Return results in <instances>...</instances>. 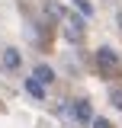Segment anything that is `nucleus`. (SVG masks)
Instances as JSON below:
<instances>
[{
    "mask_svg": "<svg viewBox=\"0 0 122 128\" xmlns=\"http://www.w3.org/2000/svg\"><path fill=\"white\" fill-rule=\"evenodd\" d=\"M96 64H100L106 74H116V70H119V54H116L112 48H100V51H96Z\"/></svg>",
    "mask_w": 122,
    "mask_h": 128,
    "instance_id": "1",
    "label": "nucleus"
},
{
    "mask_svg": "<svg viewBox=\"0 0 122 128\" xmlns=\"http://www.w3.org/2000/svg\"><path fill=\"white\" fill-rule=\"evenodd\" d=\"M74 118L80 122V125H90V122H93V109H90L87 99H77V102H74Z\"/></svg>",
    "mask_w": 122,
    "mask_h": 128,
    "instance_id": "2",
    "label": "nucleus"
},
{
    "mask_svg": "<svg viewBox=\"0 0 122 128\" xmlns=\"http://www.w3.org/2000/svg\"><path fill=\"white\" fill-rule=\"evenodd\" d=\"M64 35H68L71 42H77V38L84 35V22H80L77 16H71V19H68V26H64Z\"/></svg>",
    "mask_w": 122,
    "mask_h": 128,
    "instance_id": "3",
    "label": "nucleus"
},
{
    "mask_svg": "<svg viewBox=\"0 0 122 128\" xmlns=\"http://www.w3.org/2000/svg\"><path fill=\"white\" fill-rule=\"evenodd\" d=\"M3 67L7 70H16L19 67V51L16 48H3Z\"/></svg>",
    "mask_w": 122,
    "mask_h": 128,
    "instance_id": "4",
    "label": "nucleus"
},
{
    "mask_svg": "<svg viewBox=\"0 0 122 128\" xmlns=\"http://www.w3.org/2000/svg\"><path fill=\"white\" fill-rule=\"evenodd\" d=\"M35 80H39V83H51V80H55V70L42 64V67H35Z\"/></svg>",
    "mask_w": 122,
    "mask_h": 128,
    "instance_id": "5",
    "label": "nucleus"
},
{
    "mask_svg": "<svg viewBox=\"0 0 122 128\" xmlns=\"http://www.w3.org/2000/svg\"><path fill=\"white\" fill-rule=\"evenodd\" d=\"M26 90L32 93V99H42V96H45V90H42V83H39L35 77H29V80H26Z\"/></svg>",
    "mask_w": 122,
    "mask_h": 128,
    "instance_id": "6",
    "label": "nucleus"
},
{
    "mask_svg": "<svg viewBox=\"0 0 122 128\" xmlns=\"http://www.w3.org/2000/svg\"><path fill=\"white\" fill-rule=\"evenodd\" d=\"M109 99H112L116 109H122V86H112V90H109Z\"/></svg>",
    "mask_w": 122,
    "mask_h": 128,
    "instance_id": "7",
    "label": "nucleus"
},
{
    "mask_svg": "<svg viewBox=\"0 0 122 128\" xmlns=\"http://www.w3.org/2000/svg\"><path fill=\"white\" fill-rule=\"evenodd\" d=\"M74 6H77V10H80L84 16H90V13H93V6L87 3V0H74Z\"/></svg>",
    "mask_w": 122,
    "mask_h": 128,
    "instance_id": "8",
    "label": "nucleus"
},
{
    "mask_svg": "<svg viewBox=\"0 0 122 128\" xmlns=\"http://www.w3.org/2000/svg\"><path fill=\"white\" fill-rule=\"evenodd\" d=\"M90 125H93V128H112V125H109V122H106V118H93Z\"/></svg>",
    "mask_w": 122,
    "mask_h": 128,
    "instance_id": "9",
    "label": "nucleus"
},
{
    "mask_svg": "<svg viewBox=\"0 0 122 128\" xmlns=\"http://www.w3.org/2000/svg\"><path fill=\"white\" fill-rule=\"evenodd\" d=\"M119 22H122V13H119Z\"/></svg>",
    "mask_w": 122,
    "mask_h": 128,
    "instance_id": "10",
    "label": "nucleus"
}]
</instances>
